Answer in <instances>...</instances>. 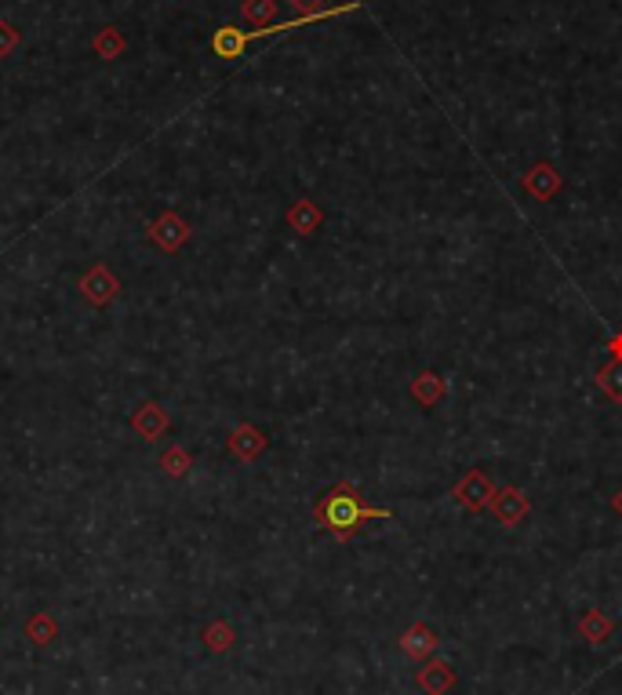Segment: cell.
<instances>
[{
  "instance_id": "obj_1",
  "label": "cell",
  "mask_w": 622,
  "mask_h": 695,
  "mask_svg": "<svg viewBox=\"0 0 622 695\" xmlns=\"http://www.w3.org/2000/svg\"><path fill=\"white\" fill-rule=\"evenodd\" d=\"M313 517H317V524H321L328 535H335L339 543H350L353 535H361L372 521H390V524L397 521L393 510H379V506H372L361 495V488L350 481L332 484V488L317 499Z\"/></svg>"
},
{
  "instance_id": "obj_2",
  "label": "cell",
  "mask_w": 622,
  "mask_h": 695,
  "mask_svg": "<svg viewBox=\"0 0 622 695\" xmlns=\"http://www.w3.org/2000/svg\"><path fill=\"white\" fill-rule=\"evenodd\" d=\"M361 4L357 0H346V4H335V8H324V11H313V15H299V19L291 22H273V26H262V30H241V26H219L215 37H211V51L219 55V59H241L244 48L251 41H259V37H273V33H291V30H306L313 22H324V19H335V15H346V11H357Z\"/></svg>"
},
{
  "instance_id": "obj_3",
  "label": "cell",
  "mask_w": 622,
  "mask_h": 695,
  "mask_svg": "<svg viewBox=\"0 0 622 695\" xmlns=\"http://www.w3.org/2000/svg\"><path fill=\"white\" fill-rule=\"evenodd\" d=\"M492 495H495V484L484 470H470V474L452 488V499L466 510V514H484V510L492 506Z\"/></svg>"
},
{
  "instance_id": "obj_4",
  "label": "cell",
  "mask_w": 622,
  "mask_h": 695,
  "mask_svg": "<svg viewBox=\"0 0 622 695\" xmlns=\"http://www.w3.org/2000/svg\"><path fill=\"white\" fill-rule=\"evenodd\" d=\"M190 222L182 219L179 212H161L157 219L150 222V230H146V237H150L161 252H168V255H175L182 248V244L190 241Z\"/></svg>"
},
{
  "instance_id": "obj_5",
  "label": "cell",
  "mask_w": 622,
  "mask_h": 695,
  "mask_svg": "<svg viewBox=\"0 0 622 695\" xmlns=\"http://www.w3.org/2000/svg\"><path fill=\"white\" fill-rule=\"evenodd\" d=\"M81 295L91 306H110L113 299L121 295V281H117V273H113L106 262H95V266L81 277Z\"/></svg>"
},
{
  "instance_id": "obj_6",
  "label": "cell",
  "mask_w": 622,
  "mask_h": 695,
  "mask_svg": "<svg viewBox=\"0 0 622 695\" xmlns=\"http://www.w3.org/2000/svg\"><path fill=\"white\" fill-rule=\"evenodd\" d=\"M488 510H492V517L502 524V528H517V524L528 517L532 506H528V495H524L517 484H506V488H495L492 506H488Z\"/></svg>"
},
{
  "instance_id": "obj_7",
  "label": "cell",
  "mask_w": 622,
  "mask_h": 695,
  "mask_svg": "<svg viewBox=\"0 0 622 695\" xmlns=\"http://www.w3.org/2000/svg\"><path fill=\"white\" fill-rule=\"evenodd\" d=\"M397 645H401V652L408 655L412 663L422 666L426 659L437 655V648H441V634H437L430 623H412L401 637H397Z\"/></svg>"
},
{
  "instance_id": "obj_8",
  "label": "cell",
  "mask_w": 622,
  "mask_h": 695,
  "mask_svg": "<svg viewBox=\"0 0 622 695\" xmlns=\"http://www.w3.org/2000/svg\"><path fill=\"white\" fill-rule=\"evenodd\" d=\"M415 685H419L422 695H448L455 685H459V674L448 659H426L422 670L415 674Z\"/></svg>"
},
{
  "instance_id": "obj_9",
  "label": "cell",
  "mask_w": 622,
  "mask_h": 695,
  "mask_svg": "<svg viewBox=\"0 0 622 695\" xmlns=\"http://www.w3.org/2000/svg\"><path fill=\"white\" fill-rule=\"evenodd\" d=\"M168 426H171L168 412H164L157 401L139 404V408H135V415H131V430H135L142 441H161V437L168 434Z\"/></svg>"
},
{
  "instance_id": "obj_10",
  "label": "cell",
  "mask_w": 622,
  "mask_h": 695,
  "mask_svg": "<svg viewBox=\"0 0 622 695\" xmlns=\"http://www.w3.org/2000/svg\"><path fill=\"white\" fill-rule=\"evenodd\" d=\"M561 182H564L561 172H557L550 161H539L535 168H528V172H524L521 186L532 193L535 201H553V197H557V190H561Z\"/></svg>"
},
{
  "instance_id": "obj_11",
  "label": "cell",
  "mask_w": 622,
  "mask_h": 695,
  "mask_svg": "<svg viewBox=\"0 0 622 695\" xmlns=\"http://www.w3.org/2000/svg\"><path fill=\"white\" fill-rule=\"evenodd\" d=\"M266 434H262L259 426H251V423H241V426H233V434L226 437V448H230V455H237V459H244V463H251V459H259L262 452H266Z\"/></svg>"
},
{
  "instance_id": "obj_12",
  "label": "cell",
  "mask_w": 622,
  "mask_h": 695,
  "mask_svg": "<svg viewBox=\"0 0 622 695\" xmlns=\"http://www.w3.org/2000/svg\"><path fill=\"white\" fill-rule=\"evenodd\" d=\"M321 222H324V212L310 201V197H302V201H295L288 208V226L295 233H302V237H313V233L321 230Z\"/></svg>"
},
{
  "instance_id": "obj_13",
  "label": "cell",
  "mask_w": 622,
  "mask_h": 695,
  "mask_svg": "<svg viewBox=\"0 0 622 695\" xmlns=\"http://www.w3.org/2000/svg\"><path fill=\"white\" fill-rule=\"evenodd\" d=\"M615 634V619L601 612V608H590V612L579 615V637L590 641V645H608V637Z\"/></svg>"
},
{
  "instance_id": "obj_14",
  "label": "cell",
  "mask_w": 622,
  "mask_h": 695,
  "mask_svg": "<svg viewBox=\"0 0 622 695\" xmlns=\"http://www.w3.org/2000/svg\"><path fill=\"white\" fill-rule=\"evenodd\" d=\"M408 390H412V397L422 404V408H433V404H441V397L448 393V383H444L437 372H419Z\"/></svg>"
},
{
  "instance_id": "obj_15",
  "label": "cell",
  "mask_w": 622,
  "mask_h": 695,
  "mask_svg": "<svg viewBox=\"0 0 622 695\" xmlns=\"http://www.w3.org/2000/svg\"><path fill=\"white\" fill-rule=\"evenodd\" d=\"M26 637H30L37 648L51 645V641L59 637V623H55V615H48V612L30 615V619H26Z\"/></svg>"
},
{
  "instance_id": "obj_16",
  "label": "cell",
  "mask_w": 622,
  "mask_h": 695,
  "mask_svg": "<svg viewBox=\"0 0 622 695\" xmlns=\"http://www.w3.org/2000/svg\"><path fill=\"white\" fill-rule=\"evenodd\" d=\"M91 48H95V55H99V59L113 62L117 55H124V51H128V41H124V33L117 30V26H102Z\"/></svg>"
},
{
  "instance_id": "obj_17",
  "label": "cell",
  "mask_w": 622,
  "mask_h": 695,
  "mask_svg": "<svg viewBox=\"0 0 622 695\" xmlns=\"http://www.w3.org/2000/svg\"><path fill=\"white\" fill-rule=\"evenodd\" d=\"M241 19L248 22V26H255V30L273 26V19H277V0H244Z\"/></svg>"
},
{
  "instance_id": "obj_18",
  "label": "cell",
  "mask_w": 622,
  "mask_h": 695,
  "mask_svg": "<svg viewBox=\"0 0 622 695\" xmlns=\"http://www.w3.org/2000/svg\"><path fill=\"white\" fill-rule=\"evenodd\" d=\"M190 466H193V455L186 452L182 444H171L168 452L161 455V470H164V474H168V477H175V481H179V477L190 474Z\"/></svg>"
},
{
  "instance_id": "obj_19",
  "label": "cell",
  "mask_w": 622,
  "mask_h": 695,
  "mask_svg": "<svg viewBox=\"0 0 622 695\" xmlns=\"http://www.w3.org/2000/svg\"><path fill=\"white\" fill-rule=\"evenodd\" d=\"M597 386H601L615 404H622V361H608L597 368Z\"/></svg>"
},
{
  "instance_id": "obj_20",
  "label": "cell",
  "mask_w": 622,
  "mask_h": 695,
  "mask_svg": "<svg viewBox=\"0 0 622 695\" xmlns=\"http://www.w3.org/2000/svg\"><path fill=\"white\" fill-rule=\"evenodd\" d=\"M233 641H237V634H233V626L226 623V619H215V623L204 630V645H208L211 652H230Z\"/></svg>"
},
{
  "instance_id": "obj_21",
  "label": "cell",
  "mask_w": 622,
  "mask_h": 695,
  "mask_svg": "<svg viewBox=\"0 0 622 695\" xmlns=\"http://www.w3.org/2000/svg\"><path fill=\"white\" fill-rule=\"evenodd\" d=\"M15 48H19V30L8 19H0V59H8Z\"/></svg>"
},
{
  "instance_id": "obj_22",
  "label": "cell",
  "mask_w": 622,
  "mask_h": 695,
  "mask_svg": "<svg viewBox=\"0 0 622 695\" xmlns=\"http://www.w3.org/2000/svg\"><path fill=\"white\" fill-rule=\"evenodd\" d=\"M291 8H299L302 15H313V11H324V0H288Z\"/></svg>"
},
{
  "instance_id": "obj_23",
  "label": "cell",
  "mask_w": 622,
  "mask_h": 695,
  "mask_svg": "<svg viewBox=\"0 0 622 695\" xmlns=\"http://www.w3.org/2000/svg\"><path fill=\"white\" fill-rule=\"evenodd\" d=\"M608 350H612V361H622V335H612V339H608Z\"/></svg>"
},
{
  "instance_id": "obj_24",
  "label": "cell",
  "mask_w": 622,
  "mask_h": 695,
  "mask_svg": "<svg viewBox=\"0 0 622 695\" xmlns=\"http://www.w3.org/2000/svg\"><path fill=\"white\" fill-rule=\"evenodd\" d=\"M612 510L622 517V488H615V495H612Z\"/></svg>"
}]
</instances>
